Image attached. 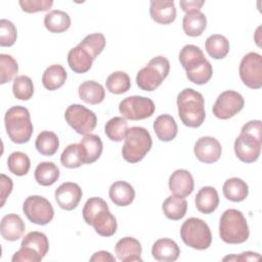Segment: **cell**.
Listing matches in <instances>:
<instances>
[{"instance_id":"cell-1","label":"cell","mask_w":262,"mask_h":262,"mask_svg":"<svg viewBox=\"0 0 262 262\" xmlns=\"http://www.w3.org/2000/svg\"><path fill=\"white\" fill-rule=\"evenodd\" d=\"M84 221L93 226L101 236H112L117 231V220L110 212L106 202L101 198H90L83 207Z\"/></svg>"},{"instance_id":"cell-2","label":"cell","mask_w":262,"mask_h":262,"mask_svg":"<svg viewBox=\"0 0 262 262\" xmlns=\"http://www.w3.org/2000/svg\"><path fill=\"white\" fill-rule=\"evenodd\" d=\"M178 116L181 122L191 128L200 127L206 118L205 99L202 93L191 88L183 89L177 95Z\"/></svg>"},{"instance_id":"cell-3","label":"cell","mask_w":262,"mask_h":262,"mask_svg":"<svg viewBox=\"0 0 262 262\" xmlns=\"http://www.w3.org/2000/svg\"><path fill=\"white\" fill-rule=\"evenodd\" d=\"M4 124L9 139L17 144H23L31 139L33 134V123L28 108L14 105L7 110L4 116Z\"/></svg>"},{"instance_id":"cell-4","label":"cell","mask_w":262,"mask_h":262,"mask_svg":"<svg viewBox=\"0 0 262 262\" xmlns=\"http://www.w3.org/2000/svg\"><path fill=\"white\" fill-rule=\"evenodd\" d=\"M219 235L226 244H243L250 230L243 213L236 209H227L223 212L219 222Z\"/></svg>"},{"instance_id":"cell-5","label":"cell","mask_w":262,"mask_h":262,"mask_svg":"<svg viewBox=\"0 0 262 262\" xmlns=\"http://www.w3.org/2000/svg\"><path fill=\"white\" fill-rule=\"evenodd\" d=\"M152 139L149 132L143 127H131L125 136L122 156L128 163H138L150 150Z\"/></svg>"},{"instance_id":"cell-6","label":"cell","mask_w":262,"mask_h":262,"mask_svg":"<svg viewBox=\"0 0 262 262\" xmlns=\"http://www.w3.org/2000/svg\"><path fill=\"white\" fill-rule=\"evenodd\" d=\"M169 72V60L162 55L156 56L151 58L144 68L138 71L136 75V84L141 90L154 91L167 78Z\"/></svg>"},{"instance_id":"cell-7","label":"cell","mask_w":262,"mask_h":262,"mask_svg":"<svg viewBox=\"0 0 262 262\" xmlns=\"http://www.w3.org/2000/svg\"><path fill=\"white\" fill-rule=\"evenodd\" d=\"M180 236L186 246L195 250H206L212 243L210 227L204 220L195 217L188 218L182 223Z\"/></svg>"},{"instance_id":"cell-8","label":"cell","mask_w":262,"mask_h":262,"mask_svg":"<svg viewBox=\"0 0 262 262\" xmlns=\"http://www.w3.org/2000/svg\"><path fill=\"white\" fill-rule=\"evenodd\" d=\"M66 122L79 134H90L97 124L96 115L82 104H71L64 112Z\"/></svg>"},{"instance_id":"cell-9","label":"cell","mask_w":262,"mask_h":262,"mask_svg":"<svg viewBox=\"0 0 262 262\" xmlns=\"http://www.w3.org/2000/svg\"><path fill=\"white\" fill-rule=\"evenodd\" d=\"M155 110L154 101L148 97L140 95L128 96L119 104V112L123 118L131 121L147 119L154 115Z\"/></svg>"},{"instance_id":"cell-10","label":"cell","mask_w":262,"mask_h":262,"mask_svg":"<svg viewBox=\"0 0 262 262\" xmlns=\"http://www.w3.org/2000/svg\"><path fill=\"white\" fill-rule=\"evenodd\" d=\"M23 211L32 223L38 225L48 224L54 216L52 205L47 199L41 195L28 196L24 202Z\"/></svg>"},{"instance_id":"cell-11","label":"cell","mask_w":262,"mask_h":262,"mask_svg":"<svg viewBox=\"0 0 262 262\" xmlns=\"http://www.w3.org/2000/svg\"><path fill=\"white\" fill-rule=\"evenodd\" d=\"M238 73L243 83L252 89L262 87V56L257 52L247 53L241 60Z\"/></svg>"},{"instance_id":"cell-12","label":"cell","mask_w":262,"mask_h":262,"mask_svg":"<svg viewBox=\"0 0 262 262\" xmlns=\"http://www.w3.org/2000/svg\"><path fill=\"white\" fill-rule=\"evenodd\" d=\"M245 105V99L236 91L226 90L218 95L214 105L213 115L221 120H227L238 114Z\"/></svg>"},{"instance_id":"cell-13","label":"cell","mask_w":262,"mask_h":262,"mask_svg":"<svg viewBox=\"0 0 262 262\" xmlns=\"http://www.w3.org/2000/svg\"><path fill=\"white\" fill-rule=\"evenodd\" d=\"M262 138H258L246 132H241L234 141L235 156L244 163H254L261 151Z\"/></svg>"},{"instance_id":"cell-14","label":"cell","mask_w":262,"mask_h":262,"mask_svg":"<svg viewBox=\"0 0 262 262\" xmlns=\"http://www.w3.org/2000/svg\"><path fill=\"white\" fill-rule=\"evenodd\" d=\"M193 151L196 159L202 163L213 164L220 159L222 147L216 138L212 136H203L194 143Z\"/></svg>"},{"instance_id":"cell-15","label":"cell","mask_w":262,"mask_h":262,"mask_svg":"<svg viewBox=\"0 0 262 262\" xmlns=\"http://www.w3.org/2000/svg\"><path fill=\"white\" fill-rule=\"evenodd\" d=\"M82 188L75 182H64L60 184L54 192L57 205L67 211L74 210L82 199Z\"/></svg>"},{"instance_id":"cell-16","label":"cell","mask_w":262,"mask_h":262,"mask_svg":"<svg viewBox=\"0 0 262 262\" xmlns=\"http://www.w3.org/2000/svg\"><path fill=\"white\" fill-rule=\"evenodd\" d=\"M168 185L173 195L186 198L192 192L194 181L189 171L185 169H178L171 174Z\"/></svg>"},{"instance_id":"cell-17","label":"cell","mask_w":262,"mask_h":262,"mask_svg":"<svg viewBox=\"0 0 262 262\" xmlns=\"http://www.w3.org/2000/svg\"><path fill=\"white\" fill-rule=\"evenodd\" d=\"M96 57L91 51L80 43L72 48L68 53V63L72 71L77 74H84L88 72Z\"/></svg>"},{"instance_id":"cell-18","label":"cell","mask_w":262,"mask_h":262,"mask_svg":"<svg viewBox=\"0 0 262 262\" xmlns=\"http://www.w3.org/2000/svg\"><path fill=\"white\" fill-rule=\"evenodd\" d=\"M115 251L118 259L123 262L142 261L140 257L142 252L141 244L134 237L126 236L119 239L115 246Z\"/></svg>"},{"instance_id":"cell-19","label":"cell","mask_w":262,"mask_h":262,"mask_svg":"<svg viewBox=\"0 0 262 262\" xmlns=\"http://www.w3.org/2000/svg\"><path fill=\"white\" fill-rule=\"evenodd\" d=\"M150 17L158 24L168 25L176 18V7L172 0H152L149 5Z\"/></svg>"},{"instance_id":"cell-20","label":"cell","mask_w":262,"mask_h":262,"mask_svg":"<svg viewBox=\"0 0 262 262\" xmlns=\"http://www.w3.org/2000/svg\"><path fill=\"white\" fill-rule=\"evenodd\" d=\"M26 230V225L20 216L16 214H7L3 216L0 225V232L4 239L9 242L17 241Z\"/></svg>"},{"instance_id":"cell-21","label":"cell","mask_w":262,"mask_h":262,"mask_svg":"<svg viewBox=\"0 0 262 262\" xmlns=\"http://www.w3.org/2000/svg\"><path fill=\"white\" fill-rule=\"evenodd\" d=\"M207 60L208 59L205 57L202 49L192 44L183 46L179 52V61L186 73L192 72L202 67Z\"/></svg>"},{"instance_id":"cell-22","label":"cell","mask_w":262,"mask_h":262,"mask_svg":"<svg viewBox=\"0 0 262 262\" xmlns=\"http://www.w3.org/2000/svg\"><path fill=\"white\" fill-rule=\"evenodd\" d=\"M180 249L171 238H160L155 242L151 248V255L157 261L173 262L178 259Z\"/></svg>"},{"instance_id":"cell-23","label":"cell","mask_w":262,"mask_h":262,"mask_svg":"<svg viewBox=\"0 0 262 262\" xmlns=\"http://www.w3.org/2000/svg\"><path fill=\"white\" fill-rule=\"evenodd\" d=\"M108 195L116 206L126 207L131 205L134 201L135 190L132 185L126 181H116L111 185Z\"/></svg>"},{"instance_id":"cell-24","label":"cell","mask_w":262,"mask_h":262,"mask_svg":"<svg viewBox=\"0 0 262 262\" xmlns=\"http://www.w3.org/2000/svg\"><path fill=\"white\" fill-rule=\"evenodd\" d=\"M182 27L187 36H201L207 27V17L201 10L187 11L183 16Z\"/></svg>"},{"instance_id":"cell-25","label":"cell","mask_w":262,"mask_h":262,"mask_svg":"<svg viewBox=\"0 0 262 262\" xmlns=\"http://www.w3.org/2000/svg\"><path fill=\"white\" fill-rule=\"evenodd\" d=\"M196 209L204 214L213 213L219 205V195L217 190L212 186L202 187L194 199Z\"/></svg>"},{"instance_id":"cell-26","label":"cell","mask_w":262,"mask_h":262,"mask_svg":"<svg viewBox=\"0 0 262 262\" xmlns=\"http://www.w3.org/2000/svg\"><path fill=\"white\" fill-rule=\"evenodd\" d=\"M154 130L157 137L161 141H171L173 140L178 132V127L175 119L168 115L164 114L159 116L154 122Z\"/></svg>"},{"instance_id":"cell-27","label":"cell","mask_w":262,"mask_h":262,"mask_svg":"<svg viewBox=\"0 0 262 262\" xmlns=\"http://www.w3.org/2000/svg\"><path fill=\"white\" fill-rule=\"evenodd\" d=\"M82 147L84 164H92L99 159L103 144L100 137L96 134H87L80 141Z\"/></svg>"},{"instance_id":"cell-28","label":"cell","mask_w":262,"mask_h":262,"mask_svg":"<svg viewBox=\"0 0 262 262\" xmlns=\"http://www.w3.org/2000/svg\"><path fill=\"white\" fill-rule=\"evenodd\" d=\"M79 97L88 104H98L103 101L105 91L101 84L93 80L83 82L78 88Z\"/></svg>"},{"instance_id":"cell-29","label":"cell","mask_w":262,"mask_h":262,"mask_svg":"<svg viewBox=\"0 0 262 262\" xmlns=\"http://www.w3.org/2000/svg\"><path fill=\"white\" fill-rule=\"evenodd\" d=\"M222 191L225 199L231 202L238 203L246 200L249 193V187L248 184L243 179L232 177L224 182Z\"/></svg>"},{"instance_id":"cell-30","label":"cell","mask_w":262,"mask_h":262,"mask_svg":"<svg viewBox=\"0 0 262 262\" xmlns=\"http://www.w3.org/2000/svg\"><path fill=\"white\" fill-rule=\"evenodd\" d=\"M67 77V71L62 66L52 64L44 71L42 75V84L47 90L53 91L64 84Z\"/></svg>"},{"instance_id":"cell-31","label":"cell","mask_w":262,"mask_h":262,"mask_svg":"<svg viewBox=\"0 0 262 262\" xmlns=\"http://www.w3.org/2000/svg\"><path fill=\"white\" fill-rule=\"evenodd\" d=\"M44 26L50 33H62L70 28L71 17L66 11L51 10L44 16Z\"/></svg>"},{"instance_id":"cell-32","label":"cell","mask_w":262,"mask_h":262,"mask_svg":"<svg viewBox=\"0 0 262 262\" xmlns=\"http://www.w3.org/2000/svg\"><path fill=\"white\" fill-rule=\"evenodd\" d=\"M162 210L168 219L180 220L186 214L187 202L184 198L171 195L164 201L162 205Z\"/></svg>"},{"instance_id":"cell-33","label":"cell","mask_w":262,"mask_h":262,"mask_svg":"<svg viewBox=\"0 0 262 262\" xmlns=\"http://www.w3.org/2000/svg\"><path fill=\"white\" fill-rule=\"evenodd\" d=\"M59 169L52 162H41L35 170V180L42 186H50L57 181Z\"/></svg>"},{"instance_id":"cell-34","label":"cell","mask_w":262,"mask_h":262,"mask_svg":"<svg viewBox=\"0 0 262 262\" xmlns=\"http://www.w3.org/2000/svg\"><path fill=\"white\" fill-rule=\"evenodd\" d=\"M205 47L208 54L214 59H222L229 52L228 40L223 35L219 34H214L208 37Z\"/></svg>"},{"instance_id":"cell-35","label":"cell","mask_w":262,"mask_h":262,"mask_svg":"<svg viewBox=\"0 0 262 262\" xmlns=\"http://www.w3.org/2000/svg\"><path fill=\"white\" fill-rule=\"evenodd\" d=\"M35 146L42 156L51 157L59 147V139L57 135L51 131H42L36 138Z\"/></svg>"},{"instance_id":"cell-36","label":"cell","mask_w":262,"mask_h":262,"mask_svg":"<svg viewBox=\"0 0 262 262\" xmlns=\"http://www.w3.org/2000/svg\"><path fill=\"white\" fill-rule=\"evenodd\" d=\"M106 89L114 94H123L127 92L131 87L130 77L127 73L117 71L112 73L105 81Z\"/></svg>"},{"instance_id":"cell-37","label":"cell","mask_w":262,"mask_h":262,"mask_svg":"<svg viewBox=\"0 0 262 262\" xmlns=\"http://www.w3.org/2000/svg\"><path fill=\"white\" fill-rule=\"evenodd\" d=\"M127 131L128 123L126 119L122 117H114L110 119L104 126L105 135L108 137V139L116 142L122 141L125 138Z\"/></svg>"},{"instance_id":"cell-38","label":"cell","mask_w":262,"mask_h":262,"mask_svg":"<svg viewBox=\"0 0 262 262\" xmlns=\"http://www.w3.org/2000/svg\"><path fill=\"white\" fill-rule=\"evenodd\" d=\"M60 163L69 169L78 168L84 164L83 152L80 143L69 144L60 155Z\"/></svg>"},{"instance_id":"cell-39","label":"cell","mask_w":262,"mask_h":262,"mask_svg":"<svg viewBox=\"0 0 262 262\" xmlns=\"http://www.w3.org/2000/svg\"><path fill=\"white\" fill-rule=\"evenodd\" d=\"M20 247L32 248L44 258L49 250V242L46 234L43 232L31 231L23 238Z\"/></svg>"},{"instance_id":"cell-40","label":"cell","mask_w":262,"mask_h":262,"mask_svg":"<svg viewBox=\"0 0 262 262\" xmlns=\"http://www.w3.org/2000/svg\"><path fill=\"white\" fill-rule=\"evenodd\" d=\"M8 170L16 176L26 175L31 167L29 157L21 151H13L8 156L7 159Z\"/></svg>"},{"instance_id":"cell-41","label":"cell","mask_w":262,"mask_h":262,"mask_svg":"<svg viewBox=\"0 0 262 262\" xmlns=\"http://www.w3.org/2000/svg\"><path fill=\"white\" fill-rule=\"evenodd\" d=\"M12 92L15 98L19 100H29L34 94V84L28 76H17L12 85Z\"/></svg>"},{"instance_id":"cell-42","label":"cell","mask_w":262,"mask_h":262,"mask_svg":"<svg viewBox=\"0 0 262 262\" xmlns=\"http://www.w3.org/2000/svg\"><path fill=\"white\" fill-rule=\"evenodd\" d=\"M18 73L17 61L9 54H0V84L10 82Z\"/></svg>"},{"instance_id":"cell-43","label":"cell","mask_w":262,"mask_h":262,"mask_svg":"<svg viewBox=\"0 0 262 262\" xmlns=\"http://www.w3.org/2000/svg\"><path fill=\"white\" fill-rule=\"evenodd\" d=\"M17 38V31L15 26L8 19L2 18L0 20V46H12Z\"/></svg>"},{"instance_id":"cell-44","label":"cell","mask_w":262,"mask_h":262,"mask_svg":"<svg viewBox=\"0 0 262 262\" xmlns=\"http://www.w3.org/2000/svg\"><path fill=\"white\" fill-rule=\"evenodd\" d=\"M212 75H213V68L209 60H207L202 67L195 69L194 71L186 73L187 79L196 85L206 84L207 82L210 81V79L212 78Z\"/></svg>"},{"instance_id":"cell-45","label":"cell","mask_w":262,"mask_h":262,"mask_svg":"<svg viewBox=\"0 0 262 262\" xmlns=\"http://www.w3.org/2000/svg\"><path fill=\"white\" fill-rule=\"evenodd\" d=\"M81 45L86 47L89 51L93 53L95 57L99 55L105 47V38L101 33H93L87 35L81 42Z\"/></svg>"},{"instance_id":"cell-46","label":"cell","mask_w":262,"mask_h":262,"mask_svg":"<svg viewBox=\"0 0 262 262\" xmlns=\"http://www.w3.org/2000/svg\"><path fill=\"white\" fill-rule=\"evenodd\" d=\"M18 3L23 11L28 13H34V12L49 10L53 4V1L52 0H20Z\"/></svg>"},{"instance_id":"cell-47","label":"cell","mask_w":262,"mask_h":262,"mask_svg":"<svg viewBox=\"0 0 262 262\" xmlns=\"http://www.w3.org/2000/svg\"><path fill=\"white\" fill-rule=\"evenodd\" d=\"M43 257L29 247H20V249L15 252L11 258L12 262H40Z\"/></svg>"},{"instance_id":"cell-48","label":"cell","mask_w":262,"mask_h":262,"mask_svg":"<svg viewBox=\"0 0 262 262\" xmlns=\"http://www.w3.org/2000/svg\"><path fill=\"white\" fill-rule=\"evenodd\" d=\"M241 132H246L251 135H254L258 138H262V124L260 120H252L246 123L243 127Z\"/></svg>"},{"instance_id":"cell-49","label":"cell","mask_w":262,"mask_h":262,"mask_svg":"<svg viewBox=\"0 0 262 262\" xmlns=\"http://www.w3.org/2000/svg\"><path fill=\"white\" fill-rule=\"evenodd\" d=\"M0 180H1V207H3L6 198L10 194V192L12 191V180L6 176L5 174H1L0 176Z\"/></svg>"},{"instance_id":"cell-50","label":"cell","mask_w":262,"mask_h":262,"mask_svg":"<svg viewBox=\"0 0 262 262\" xmlns=\"http://www.w3.org/2000/svg\"><path fill=\"white\" fill-rule=\"evenodd\" d=\"M261 258L260 254L258 253H254V252H245L242 253L241 255H232V256H226L223 258V261H256L259 260Z\"/></svg>"},{"instance_id":"cell-51","label":"cell","mask_w":262,"mask_h":262,"mask_svg":"<svg viewBox=\"0 0 262 262\" xmlns=\"http://www.w3.org/2000/svg\"><path fill=\"white\" fill-rule=\"evenodd\" d=\"M180 6L184 12L191 10H201L202 6L205 4L204 0H180Z\"/></svg>"},{"instance_id":"cell-52","label":"cell","mask_w":262,"mask_h":262,"mask_svg":"<svg viewBox=\"0 0 262 262\" xmlns=\"http://www.w3.org/2000/svg\"><path fill=\"white\" fill-rule=\"evenodd\" d=\"M90 261H96V262H107V261H111V262H115L116 261V258L110 253V252H106V251H98L96 253L93 254V256L90 258Z\"/></svg>"}]
</instances>
